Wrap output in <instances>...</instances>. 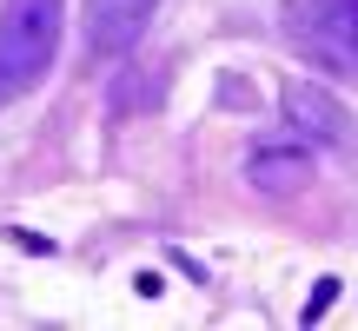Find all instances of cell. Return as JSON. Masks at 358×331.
I'll return each mask as SVG.
<instances>
[{"instance_id": "obj_4", "label": "cell", "mask_w": 358, "mask_h": 331, "mask_svg": "<svg viewBox=\"0 0 358 331\" xmlns=\"http://www.w3.org/2000/svg\"><path fill=\"white\" fill-rule=\"evenodd\" d=\"M245 179H252L259 192H299L312 179V153L306 146H259V153L245 159Z\"/></svg>"}, {"instance_id": "obj_2", "label": "cell", "mask_w": 358, "mask_h": 331, "mask_svg": "<svg viewBox=\"0 0 358 331\" xmlns=\"http://www.w3.org/2000/svg\"><path fill=\"white\" fill-rule=\"evenodd\" d=\"M159 0H87V47L93 53H133L146 40V27H153Z\"/></svg>"}, {"instance_id": "obj_3", "label": "cell", "mask_w": 358, "mask_h": 331, "mask_svg": "<svg viewBox=\"0 0 358 331\" xmlns=\"http://www.w3.org/2000/svg\"><path fill=\"white\" fill-rule=\"evenodd\" d=\"M285 113H292V126L306 133V140H332V146L352 140V113L325 87H312V80H292V87H285Z\"/></svg>"}, {"instance_id": "obj_5", "label": "cell", "mask_w": 358, "mask_h": 331, "mask_svg": "<svg viewBox=\"0 0 358 331\" xmlns=\"http://www.w3.org/2000/svg\"><path fill=\"white\" fill-rule=\"evenodd\" d=\"M319 27L332 34L338 53H352V60H358V0H319Z\"/></svg>"}, {"instance_id": "obj_1", "label": "cell", "mask_w": 358, "mask_h": 331, "mask_svg": "<svg viewBox=\"0 0 358 331\" xmlns=\"http://www.w3.org/2000/svg\"><path fill=\"white\" fill-rule=\"evenodd\" d=\"M60 0H7L0 7V106L27 100L60 53Z\"/></svg>"}, {"instance_id": "obj_6", "label": "cell", "mask_w": 358, "mask_h": 331, "mask_svg": "<svg viewBox=\"0 0 358 331\" xmlns=\"http://www.w3.org/2000/svg\"><path fill=\"white\" fill-rule=\"evenodd\" d=\"M332 298H338V279H319V292H312V298H306V325H312V318H319V311H325V305H332Z\"/></svg>"}]
</instances>
